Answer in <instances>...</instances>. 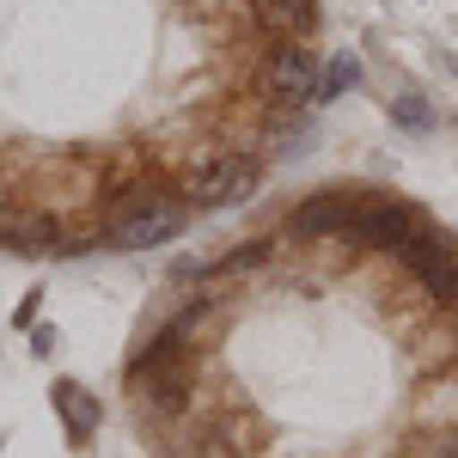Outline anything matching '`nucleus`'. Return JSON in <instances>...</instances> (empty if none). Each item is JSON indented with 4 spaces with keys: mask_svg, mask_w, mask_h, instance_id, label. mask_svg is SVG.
Wrapping results in <instances>:
<instances>
[{
    "mask_svg": "<svg viewBox=\"0 0 458 458\" xmlns=\"http://www.w3.org/2000/svg\"><path fill=\"white\" fill-rule=\"evenodd\" d=\"M324 98V0H0V250L177 239Z\"/></svg>",
    "mask_w": 458,
    "mask_h": 458,
    "instance_id": "2",
    "label": "nucleus"
},
{
    "mask_svg": "<svg viewBox=\"0 0 458 458\" xmlns=\"http://www.w3.org/2000/svg\"><path fill=\"white\" fill-rule=\"evenodd\" d=\"M55 403H62V416H68L73 434H86V428L98 422V416H92V403L80 397V386H55Z\"/></svg>",
    "mask_w": 458,
    "mask_h": 458,
    "instance_id": "3",
    "label": "nucleus"
},
{
    "mask_svg": "<svg viewBox=\"0 0 458 458\" xmlns=\"http://www.w3.org/2000/svg\"><path fill=\"white\" fill-rule=\"evenodd\" d=\"M153 458H458V233L336 177L165 282L123 354Z\"/></svg>",
    "mask_w": 458,
    "mask_h": 458,
    "instance_id": "1",
    "label": "nucleus"
}]
</instances>
